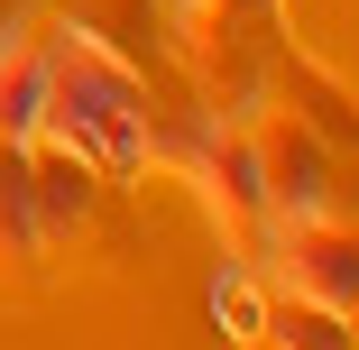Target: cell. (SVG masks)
Masks as SVG:
<instances>
[{
  "label": "cell",
  "instance_id": "6da1fadb",
  "mask_svg": "<svg viewBox=\"0 0 359 350\" xmlns=\"http://www.w3.org/2000/svg\"><path fill=\"white\" fill-rule=\"evenodd\" d=\"M46 129L65 138V148H83L102 166V184H120V175L157 166L166 111H157L148 74H138L120 46H102L93 28L65 19V28H46Z\"/></svg>",
  "mask_w": 359,
  "mask_h": 350
},
{
  "label": "cell",
  "instance_id": "7a4b0ae2",
  "mask_svg": "<svg viewBox=\"0 0 359 350\" xmlns=\"http://www.w3.org/2000/svg\"><path fill=\"white\" fill-rule=\"evenodd\" d=\"M276 295H313L332 314H359V213H295L249 258Z\"/></svg>",
  "mask_w": 359,
  "mask_h": 350
},
{
  "label": "cell",
  "instance_id": "3957f363",
  "mask_svg": "<svg viewBox=\"0 0 359 350\" xmlns=\"http://www.w3.org/2000/svg\"><path fill=\"white\" fill-rule=\"evenodd\" d=\"M249 148H258V184L276 203V222H295V213H359V194L341 184L332 138L304 111H258L249 120Z\"/></svg>",
  "mask_w": 359,
  "mask_h": 350
},
{
  "label": "cell",
  "instance_id": "277c9868",
  "mask_svg": "<svg viewBox=\"0 0 359 350\" xmlns=\"http://www.w3.org/2000/svg\"><path fill=\"white\" fill-rule=\"evenodd\" d=\"M28 184H37V222H46V249H55V240H74V231L93 222L102 166H93L83 148H65L55 129H37V138H28Z\"/></svg>",
  "mask_w": 359,
  "mask_h": 350
},
{
  "label": "cell",
  "instance_id": "5b68a950",
  "mask_svg": "<svg viewBox=\"0 0 359 350\" xmlns=\"http://www.w3.org/2000/svg\"><path fill=\"white\" fill-rule=\"evenodd\" d=\"M46 258L37 184H28V138H0V276H28Z\"/></svg>",
  "mask_w": 359,
  "mask_h": 350
},
{
  "label": "cell",
  "instance_id": "8992f818",
  "mask_svg": "<svg viewBox=\"0 0 359 350\" xmlns=\"http://www.w3.org/2000/svg\"><path fill=\"white\" fill-rule=\"evenodd\" d=\"M46 129V28H19L0 46V138Z\"/></svg>",
  "mask_w": 359,
  "mask_h": 350
},
{
  "label": "cell",
  "instance_id": "52a82bcc",
  "mask_svg": "<svg viewBox=\"0 0 359 350\" xmlns=\"http://www.w3.org/2000/svg\"><path fill=\"white\" fill-rule=\"evenodd\" d=\"M175 10H184V46L231 55V46H258V28L276 19V0H175Z\"/></svg>",
  "mask_w": 359,
  "mask_h": 350
},
{
  "label": "cell",
  "instance_id": "ba28073f",
  "mask_svg": "<svg viewBox=\"0 0 359 350\" xmlns=\"http://www.w3.org/2000/svg\"><path fill=\"white\" fill-rule=\"evenodd\" d=\"M212 314H222L231 341H267V276H258L249 258H231V276L212 286Z\"/></svg>",
  "mask_w": 359,
  "mask_h": 350
},
{
  "label": "cell",
  "instance_id": "9c48e42d",
  "mask_svg": "<svg viewBox=\"0 0 359 350\" xmlns=\"http://www.w3.org/2000/svg\"><path fill=\"white\" fill-rule=\"evenodd\" d=\"M19 28H37V0H0V46H10Z\"/></svg>",
  "mask_w": 359,
  "mask_h": 350
}]
</instances>
